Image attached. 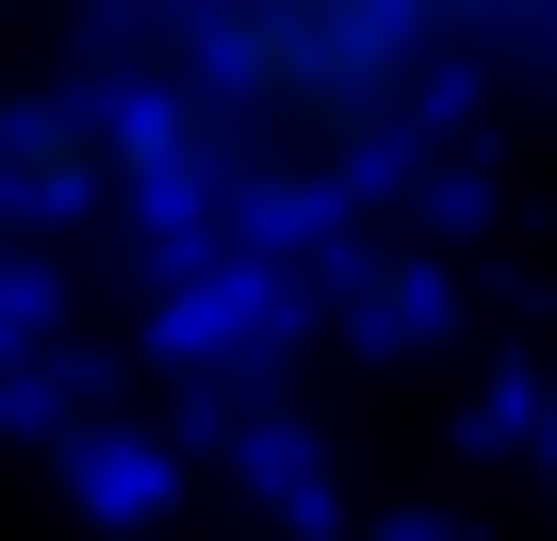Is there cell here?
Listing matches in <instances>:
<instances>
[{
  "label": "cell",
  "mask_w": 557,
  "mask_h": 541,
  "mask_svg": "<svg viewBox=\"0 0 557 541\" xmlns=\"http://www.w3.org/2000/svg\"><path fill=\"white\" fill-rule=\"evenodd\" d=\"M197 83L296 164H377L410 83H426V34L394 0H213L197 17Z\"/></svg>",
  "instance_id": "cell-1"
}]
</instances>
